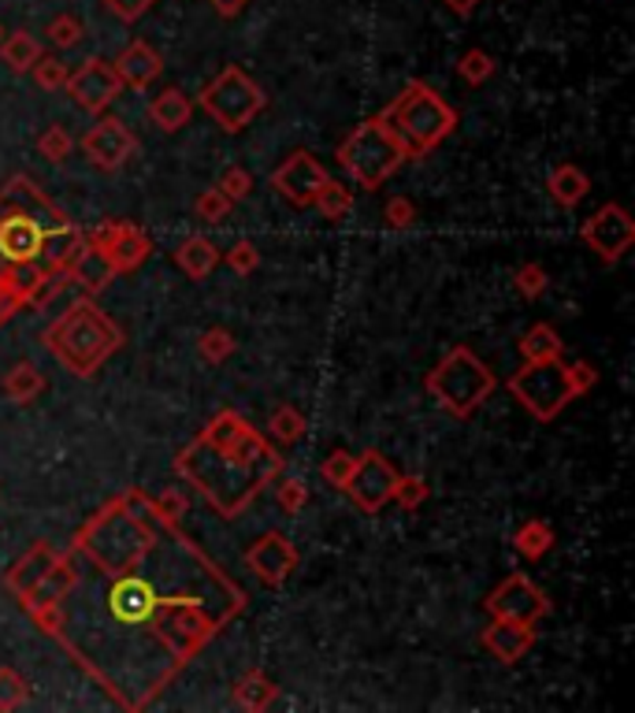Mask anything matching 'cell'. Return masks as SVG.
Returning a JSON list of instances; mask_svg holds the SVG:
<instances>
[{
	"instance_id": "cell-24",
	"label": "cell",
	"mask_w": 635,
	"mask_h": 713,
	"mask_svg": "<svg viewBox=\"0 0 635 713\" xmlns=\"http://www.w3.org/2000/svg\"><path fill=\"white\" fill-rule=\"evenodd\" d=\"M546 194L557 201L561 208H576L580 201L591 194V179L584 167L576 164H557L554 172L546 175Z\"/></svg>"
},
{
	"instance_id": "cell-15",
	"label": "cell",
	"mask_w": 635,
	"mask_h": 713,
	"mask_svg": "<svg viewBox=\"0 0 635 713\" xmlns=\"http://www.w3.org/2000/svg\"><path fill=\"white\" fill-rule=\"evenodd\" d=\"M298 561H301L298 547H294L290 536H283V531H264V536L246 550V566L264 588H283V583L294 577Z\"/></svg>"
},
{
	"instance_id": "cell-1",
	"label": "cell",
	"mask_w": 635,
	"mask_h": 713,
	"mask_svg": "<svg viewBox=\"0 0 635 713\" xmlns=\"http://www.w3.org/2000/svg\"><path fill=\"white\" fill-rule=\"evenodd\" d=\"M75 583L52 635L120 710H150L246 613L249 594L142 487L109 498L71 539Z\"/></svg>"
},
{
	"instance_id": "cell-9",
	"label": "cell",
	"mask_w": 635,
	"mask_h": 713,
	"mask_svg": "<svg viewBox=\"0 0 635 713\" xmlns=\"http://www.w3.org/2000/svg\"><path fill=\"white\" fill-rule=\"evenodd\" d=\"M580 242L595 253L602 264H617L635 246V220L621 201H606L580 223Z\"/></svg>"
},
{
	"instance_id": "cell-43",
	"label": "cell",
	"mask_w": 635,
	"mask_h": 713,
	"mask_svg": "<svg viewBox=\"0 0 635 713\" xmlns=\"http://www.w3.org/2000/svg\"><path fill=\"white\" fill-rule=\"evenodd\" d=\"M216 190L224 197H231L238 205V201H246L253 194V175H249V167H242V164H231L224 175H219V183Z\"/></svg>"
},
{
	"instance_id": "cell-7",
	"label": "cell",
	"mask_w": 635,
	"mask_h": 713,
	"mask_svg": "<svg viewBox=\"0 0 635 713\" xmlns=\"http://www.w3.org/2000/svg\"><path fill=\"white\" fill-rule=\"evenodd\" d=\"M197 104L219 123L224 134H242L264 109H268V93H264L260 82L249 79L238 63H227L216 79L205 82V90L197 93Z\"/></svg>"
},
{
	"instance_id": "cell-40",
	"label": "cell",
	"mask_w": 635,
	"mask_h": 713,
	"mask_svg": "<svg viewBox=\"0 0 635 713\" xmlns=\"http://www.w3.org/2000/svg\"><path fill=\"white\" fill-rule=\"evenodd\" d=\"M153 502V513L164 520V524H183L186 509H190V498L178 491V487H164L161 495H150Z\"/></svg>"
},
{
	"instance_id": "cell-50",
	"label": "cell",
	"mask_w": 635,
	"mask_h": 713,
	"mask_svg": "<svg viewBox=\"0 0 635 713\" xmlns=\"http://www.w3.org/2000/svg\"><path fill=\"white\" fill-rule=\"evenodd\" d=\"M0 38H4V30H0Z\"/></svg>"
},
{
	"instance_id": "cell-31",
	"label": "cell",
	"mask_w": 635,
	"mask_h": 713,
	"mask_svg": "<svg viewBox=\"0 0 635 713\" xmlns=\"http://www.w3.org/2000/svg\"><path fill=\"white\" fill-rule=\"evenodd\" d=\"M305 428H309V420L301 417V409H294V406H279V409H272V417H268V435H272V442L275 446H294L305 435Z\"/></svg>"
},
{
	"instance_id": "cell-13",
	"label": "cell",
	"mask_w": 635,
	"mask_h": 713,
	"mask_svg": "<svg viewBox=\"0 0 635 713\" xmlns=\"http://www.w3.org/2000/svg\"><path fill=\"white\" fill-rule=\"evenodd\" d=\"M395 483H398V468L379 450H365L357 457V468L346 483V495L354 498V506L365 509V513H379V509L390 502V495H395Z\"/></svg>"
},
{
	"instance_id": "cell-32",
	"label": "cell",
	"mask_w": 635,
	"mask_h": 713,
	"mask_svg": "<svg viewBox=\"0 0 635 713\" xmlns=\"http://www.w3.org/2000/svg\"><path fill=\"white\" fill-rule=\"evenodd\" d=\"M431 498V487L423 476L417 472H398V483H395V495H390V502H398V509H406V513H417L420 506H428Z\"/></svg>"
},
{
	"instance_id": "cell-30",
	"label": "cell",
	"mask_w": 635,
	"mask_h": 713,
	"mask_svg": "<svg viewBox=\"0 0 635 713\" xmlns=\"http://www.w3.org/2000/svg\"><path fill=\"white\" fill-rule=\"evenodd\" d=\"M235 349H238V338H235V332H227V327H205L197 338V354L212 368L235 357Z\"/></svg>"
},
{
	"instance_id": "cell-14",
	"label": "cell",
	"mask_w": 635,
	"mask_h": 713,
	"mask_svg": "<svg viewBox=\"0 0 635 713\" xmlns=\"http://www.w3.org/2000/svg\"><path fill=\"white\" fill-rule=\"evenodd\" d=\"M63 90L79 101V109H86L90 115H101V112H109L115 98L123 93V82H120V74H115L112 60L90 57L79 71L68 74V86Z\"/></svg>"
},
{
	"instance_id": "cell-35",
	"label": "cell",
	"mask_w": 635,
	"mask_h": 713,
	"mask_svg": "<svg viewBox=\"0 0 635 713\" xmlns=\"http://www.w3.org/2000/svg\"><path fill=\"white\" fill-rule=\"evenodd\" d=\"M68 63H63L60 57H45L41 52V60L30 68V79H34V86L41 90V93H57V90H63L68 86Z\"/></svg>"
},
{
	"instance_id": "cell-26",
	"label": "cell",
	"mask_w": 635,
	"mask_h": 713,
	"mask_svg": "<svg viewBox=\"0 0 635 713\" xmlns=\"http://www.w3.org/2000/svg\"><path fill=\"white\" fill-rule=\"evenodd\" d=\"M0 60L12 74H30V68L41 60V41L30 30H12L0 38Z\"/></svg>"
},
{
	"instance_id": "cell-38",
	"label": "cell",
	"mask_w": 635,
	"mask_h": 713,
	"mask_svg": "<svg viewBox=\"0 0 635 713\" xmlns=\"http://www.w3.org/2000/svg\"><path fill=\"white\" fill-rule=\"evenodd\" d=\"M546 286H550V275L543 264H535V261H528L521 264V268L513 272V291L528 297V302H535V297H543L546 294Z\"/></svg>"
},
{
	"instance_id": "cell-25",
	"label": "cell",
	"mask_w": 635,
	"mask_h": 713,
	"mask_svg": "<svg viewBox=\"0 0 635 713\" xmlns=\"http://www.w3.org/2000/svg\"><path fill=\"white\" fill-rule=\"evenodd\" d=\"M0 387H4L8 401L30 406V401H38L41 390H45V371H41L34 360H19V365H12V371L0 379Z\"/></svg>"
},
{
	"instance_id": "cell-19",
	"label": "cell",
	"mask_w": 635,
	"mask_h": 713,
	"mask_svg": "<svg viewBox=\"0 0 635 713\" xmlns=\"http://www.w3.org/2000/svg\"><path fill=\"white\" fill-rule=\"evenodd\" d=\"M57 558H60V550H52L49 542H34V547H30L23 558H19L16 566L4 572V591H12V599L23 602L27 594L38 588L41 577H45L49 566Z\"/></svg>"
},
{
	"instance_id": "cell-33",
	"label": "cell",
	"mask_w": 635,
	"mask_h": 713,
	"mask_svg": "<svg viewBox=\"0 0 635 713\" xmlns=\"http://www.w3.org/2000/svg\"><path fill=\"white\" fill-rule=\"evenodd\" d=\"M30 702V680L12 665H0V713L23 710Z\"/></svg>"
},
{
	"instance_id": "cell-34",
	"label": "cell",
	"mask_w": 635,
	"mask_h": 713,
	"mask_svg": "<svg viewBox=\"0 0 635 713\" xmlns=\"http://www.w3.org/2000/svg\"><path fill=\"white\" fill-rule=\"evenodd\" d=\"M38 153L45 156L49 164H63L71 153H75V137H71L68 126L52 123V126H45V131L38 134Z\"/></svg>"
},
{
	"instance_id": "cell-27",
	"label": "cell",
	"mask_w": 635,
	"mask_h": 713,
	"mask_svg": "<svg viewBox=\"0 0 635 713\" xmlns=\"http://www.w3.org/2000/svg\"><path fill=\"white\" fill-rule=\"evenodd\" d=\"M554 528L546 524V520H539V517H532V520H524L521 528L513 531V550L521 553L524 561H539V558H546L550 550H554Z\"/></svg>"
},
{
	"instance_id": "cell-46",
	"label": "cell",
	"mask_w": 635,
	"mask_h": 713,
	"mask_svg": "<svg viewBox=\"0 0 635 713\" xmlns=\"http://www.w3.org/2000/svg\"><path fill=\"white\" fill-rule=\"evenodd\" d=\"M383 220H387V227L409 231L412 223H417V205H412L409 197H390L387 208H383Z\"/></svg>"
},
{
	"instance_id": "cell-41",
	"label": "cell",
	"mask_w": 635,
	"mask_h": 713,
	"mask_svg": "<svg viewBox=\"0 0 635 713\" xmlns=\"http://www.w3.org/2000/svg\"><path fill=\"white\" fill-rule=\"evenodd\" d=\"M45 34L49 41L57 49H75L79 41H82V23L71 12H60V16H52L49 19V27H45Z\"/></svg>"
},
{
	"instance_id": "cell-8",
	"label": "cell",
	"mask_w": 635,
	"mask_h": 713,
	"mask_svg": "<svg viewBox=\"0 0 635 713\" xmlns=\"http://www.w3.org/2000/svg\"><path fill=\"white\" fill-rule=\"evenodd\" d=\"M510 394L521 406L532 412V420L539 424H550L565 412L569 401L576 398L573 387H569V376H565V360H524L521 368L510 376Z\"/></svg>"
},
{
	"instance_id": "cell-11",
	"label": "cell",
	"mask_w": 635,
	"mask_h": 713,
	"mask_svg": "<svg viewBox=\"0 0 635 713\" xmlns=\"http://www.w3.org/2000/svg\"><path fill=\"white\" fill-rule=\"evenodd\" d=\"M90 246H98L104 257H109L112 272L115 275H131L142 268L145 261H150L153 253V242L150 234H145L137 223L131 220H104L101 227H93L86 234Z\"/></svg>"
},
{
	"instance_id": "cell-10",
	"label": "cell",
	"mask_w": 635,
	"mask_h": 713,
	"mask_svg": "<svg viewBox=\"0 0 635 713\" xmlns=\"http://www.w3.org/2000/svg\"><path fill=\"white\" fill-rule=\"evenodd\" d=\"M483 610L491 613V617H505V621L539 628V621H546L554 605H550L546 591L539 588L532 577H524V572H513V577H505L499 588L487 594Z\"/></svg>"
},
{
	"instance_id": "cell-17",
	"label": "cell",
	"mask_w": 635,
	"mask_h": 713,
	"mask_svg": "<svg viewBox=\"0 0 635 713\" xmlns=\"http://www.w3.org/2000/svg\"><path fill=\"white\" fill-rule=\"evenodd\" d=\"M480 643L487 646V654H491L499 665H516L535 646V628L505 621V617H491V624L483 628Z\"/></svg>"
},
{
	"instance_id": "cell-28",
	"label": "cell",
	"mask_w": 635,
	"mask_h": 713,
	"mask_svg": "<svg viewBox=\"0 0 635 713\" xmlns=\"http://www.w3.org/2000/svg\"><path fill=\"white\" fill-rule=\"evenodd\" d=\"M313 208L320 212L324 220H331V223L346 220L349 212H354V190H349L346 183H338V179L327 175V179H324V186L316 190Z\"/></svg>"
},
{
	"instance_id": "cell-16",
	"label": "cell",
	"mask_w": 635,
	"mask_h": 713,
	"mask_svg": "<svg viewBox=\"0 0 635 713\" xmlns=\"http://www.w3.org/2000/svg\"><path fill=\"white\" fill-rule=\"evenodd\" d=\"M324 179H327L324 164L316 161L309 149H298V153H290L287 161H283L272 172V190H275V194L287 197L290 205L309 208L313 197H316V190L324 186Z\"/></svg>"
},
{
	"instance_id": "cell-49",
	"label": "cell",
	"mask_w": 635,
	"mask_h": 713,
	"mask_svg": "<svg viewBox=\"0 0 635 713\" xmlns=\"http://www.w3.org/2000/svg\"><path fill=\"white\" fill-rule=\"evenodd\" d=\"M442 4H447V8H450V12H453V16H461V19H469V16L475 12V8H480V4H483V0H442Z\"/></svg>"
},
{
	"instance_id": "cell-42",
	"label": "cell",
	"mask_w": 635,
	"mask_h": 713,
	"mask_svg": "<svg viewBox=\"0 0 635 713\" xmlns=\"http://www.w3.org/2000/svg\"><path fill=\"white\" fill-rule=\"evenodd\" d=\"M275 502H279V509L287 517H298L305 506H309V483L305 480H294V476H287L279 487H275Z\"/></svg>"
},
{
	"instance_id": "cell-37",
	"label": "cell",
	"mask_w": 635,
	"mask_h": 713,
	"mask_svg": "<svg viewBox=\"0 0 635 713\" xmlns=\"http://www.w3.org/2000/svg\"><path fill=\"white\" fill-rule=\"evenodd\" d=\"M354 468H357V454L331 450L320 461V476L327 480V487H335V491H346V483H349V476H354Z\"/></svg>"
},
{
	"instance_id": "cell-23",
	"label": "cell",
	"mask_w": 635,
	"mask_h": 713,
	"mask_svg": "<svg viewBox=\"0 0 635 713\" xmlns=\"http://www.w3.org/2000/svg\"><path fill=\"white\" fill-rule=\"evenodd\" d=\"M231 695H235V706L238 710L264 713V710L275 706V699H279V684H275L268 673H260V669H249V673H242L235 680Z\"/></svg>"
},
{
	"instance_id": "cell-47",
	"label": "cell",
	"mask_w": 635,
	"mask_h": 713,
	"mask_svg": "<svg viewBox=\"0 0 635 713\" xmlns=\"http://www.w3.org/2000/svg\"><path fill=\"white\" fill-rule=\"evenodd\" d=\"M101 4L109 8L115 19H123V23H137V19L156 4V0H101Z\"/></svg>"
},
{
	"instance_id": "cell-20",
	"label": "cell",
	"mask_w": 635,
	"mask_h": 713,
	"mask_svg": "<svg viewBox=\"0 0 635 713\" xmlns=\"http://www.w3.org/2000/svg\"><path fill=\"white\" fill-rule=\"evenodd\" d=\"M175 264H178V272L186 275V279H208L212 272H216V264H219V246L212 238H205V234H190V238H183L175 246Z\"/></svg>"
},
{
	"instance_id": "cell-12",
	"label": "cell",
	"mask_w": 635,
	"mask_h": 713,
	"mask_svg": "<svg viewBox=\"0 0 635 713\" xmlns=\"http://www.w3.org/2000/svg\"><path fill=\"white\" fill-rule=\"evenodd\" d=\"M75 145L86 153V161L93 167H101V172H120V167L137 153V134L120 120V115L101 112L98 123H93Z\"/></svg>"
},
{
	"instance_id": "cell-18",
	"label": "cell",
	"mask_w": 635,
	"mask_h": 713,
	"mask_svg": "<svg viewBox=\"0 0 635 713\" xmlns=\"http://www.w3.org/2000/svg\"><path fill=\"white\" fill-rule=\"evenodd\" d=\"M112 68L115 74H120V82L123 86H131V90H150L156 79H161V71H164V60H161V52H156L150 41H131V45H123L120 57L112 60Z\"/></svg>"
},
{
	"instance_id": "cell-44",
	"label": "cell",
	"mask_w": 635,
	"mask_h": 713,
	"mask_svg": "<svg viewBox=\"0 0 635 713\" xmlns=\"http://www.w3.org/2000/svg\"><path fill=\"white\" fill-rule=\"evenodd\" d=\"M224 261H227V268L235 272V275H242V279H246V275H253L260 268V249L253 246V242H235V246H231L227 253H224Z\"/></svg>"
},
{
	"instance_id": "cell-22",
	"label": "cell",
	"mask_w": 635,
	"mask_h": 713,
	"mask_svg": "<svg viewBox=\"0 0 635 713\" xmlns=\"http://www.w3.org/2000/svg\"><path fill=\"white\" fill-rule=\"evenodd\" d=\"M68 279L79 283L90 297H98V294L104 291V286H109V283L115 279V272H112L109 257H104V253H101L98 246H90V242H86V246L79 249V257L71 261Z\"/></svg>"
},
{
	"instance_id": "cell-39",
	"label": "cell",
	"mask_w": 635,
	"mask_h": 713,
	"mask_svg": "<svg viewBox=\"0 0 635 713\" xmlns=\"http://www.w3.org/2000/svg\"><path fill=\"white\" fill-rule=\"evenodd\" d=\"M231 208H235V201L219 194L216 186L201 190L197 201H194V212H197V220H201V223H212V227H216V223H224V220L231 216Z\"/></svg>"
},
{
	"instance_id": "cell-6",
	"label": "cell",
	"mask_w": 635,
	"mask_h": 713,
	"mask_svg": "<svg viewBox=\"0 0 635 713\" xmlns=\"http://www.w3.org/2000/svg\"><path fill=\"white\" fill-rule=\"evenodd\" d=\"M338 164L361 190H379L409 164V156L398 137L383 126V120L372 115L346 134V142L338 145Z\"/></svg>"
},
{
	"instance_id": "cell-2",
	"label": "cell",
	"mask_w": 635,
	"mask_h": 713,
	"mask_svg": "<svg viewBox=\"0 0 635 713\" xmlns=\"http://www.w3.org/2000/svg\"><path fill=\"white\" fill-rule=\"evenodd\" d=\"M283 468V454L238 409H219L175 457V472L194 483L212 513L224 520L246 513L253 498L279 480Z\"/></svg>"
},
{
	"instance_id": "cell-48",
	"label": "cell",
	"mask_w": 635,
	"mask_h": 713,
	"mask_svg": "<svg viewBox=\"0 0 635 713\" xmlns=\"http://www.w3.org/2000/svg\"><path fill=\"white\" fill-rule=\"evenodd\" d=\"M212 4V12H216L219 19H235V16H242L249 8V0H208Z\"/></svg>"
},
{
	"instance_id": "cell-36",
	"label": "cell",
	"mask_w": 635,
	"mask_h": 713,
	"mask_svg": "<svg viewBox=\"0 0 635 713\" xmlns=\"http://www.w3.org/2000/svg\"><path fill=\"white\" fill-rule=\"evenodd\" d=\"M494 68H499V63H494V57L487 49H469L458 60V74L469 86H483L487 79H494Z\"/></svg>"
},
{
	"instance_id": "cell-5",
	"label": "cell",
	"mask_w": 635,
	"mask_h": 713,
	"mask_svg": "<svg viewBox=\"0 0 635 713\" xmlns=\"http://www.w3.org/2000/svg\"><path fill=\"white\" fill-rule=\"evenodd\" d=\"M499 387L494 371L472 346H453L436 368L423 376V390L439 401L450 417L469 420L475 409L487 406V398Z\"/></svg>"
},
{
	"instance_id": "cell-45",
	"label": "cell",
	"mask_w": 635,
	"mask_h": 713,
	"mask_svg": "<svg viewBox=\"0 0 635 713\" xmlns=\"http://www.w3.org/2000/svg\"><path fill=\"white\" fill-rule=\"evenodd\" d=\"M565 376H569V387H573L576 398H584L598 387V368L591 360H565Z\"/></svg>"
},
{
	"instance_id": "cell-3",
	"label": "cell",
	"mask_w": 635,
	"mask_h": 713,
	"mask_svg": "<svg viewBox=\"0 0 635 713\" xmlns=\"http://www.w3.org/2000/svg\"><path fill=\"white\" fill-rule=\"evenodd\" d=\"M41 343L52 357L60 360L71 376L90 379L98 376L101 365L123 349V332L93 297H79L41 332Z\"/></svg>"
},
{
	"instance_id": "cell-4",
	"label": "cell",
	"mask_w": 635,
	"mask_h": 713,
	"mask_svg": "<svg viewBox=\"0 0 635 713\" xmlns=\"http://www.w3.org/2000/svg\"><path fill=\"white\" fill-rule=\"evenodd\" d=\"M376 115L401 142L409 161H423L458 131V109L442 101V93H436L420 79H409L398 98L383 104Z\"/></svg>"
},
{
	"instance_id": "cell-29",
	"label": "cell",
	"mask_w": 635,
	"mask_h": 713,
	"mask_svg": "<svg viewBox=\"0 0 635 713\" xmlns=\"http://www.w3.org/2000/svg\"><path fill=\"white\" fill-rule=\"evenodd\" d=\"M561 354H565V338H561L550 324H532L521 338L524 360H557Z\"/></svg>"
},
{
	"instance_id": "cell-21",
	"label": "cell",
	"mask_w": 635,
	"mask_h": 713,
	"mask_svg": "<svg viewBox=\"0 0 635 713\" xmlns=\"http://www.w3.org/2000/svg\"><path fill=\"white\" fill-rule=\"evenodd\" d=\"M150 120H153L156 131L178 134L190 120H194V101H190L178 86H167V90H161V93H153V101H150Z\"/></svg>"
}]
</instances>
